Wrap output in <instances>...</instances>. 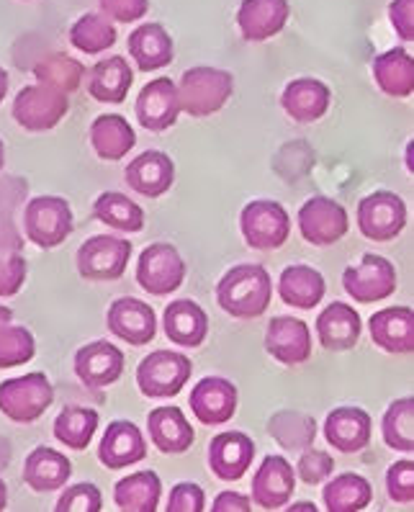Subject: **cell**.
<instances>
[{
    "mask_svg": "<svg viewBox=\"0 0 414 512\" xmlns=\"http://www.w3.org/2000/svg\"><path fill=\"white\" fill-rule=\"evenodd\" d=\"M358 227L373 242H389L407 227V206L391 191H373L358 204Z\"/></svg>",
    "mask_w": 414,
    "mask_h": 512,
    "instance_id": "10",
    "label": "cell"
},
{
    "mask_svg": "<svg viewBox=\"0 0 414 512\" xmlns=\"http://www.w3.org/2000/svg\"><path fill=\"white\" fill-rule=\"evenodd\" d=\"M93 217L108 227L119 229V232H129V235L142 232L144 222H147L142 206L116 191H106L98 196L96 204H93Z\"/></svg>",
    "mask_w": 414,
    "mask_h": 512,
    "instance_id": "37",
    "label": "cell"
},
{
    "mask_svg": "<svg viewBox=\"0 0 414 512\" xmlns=\"http://www.w3.org/2000/svg\"><path fill=\"white\" fill-rule=\"evenodd\" d=\"M371 415L360 407H337L324 420V438L340 453H360L371 443Z\"/></svg>",
    "mask_w": 414,
    "mask_h": 512,
    "instance_id": "21",
    "label": "cell"
},
{
    "mask_svg": "<svg viewBox=\"0 0 414 512\" xmlns=\"http://www.w3.org/2000/svg\"><path fill=\"white\" fill-rule=\"evenodd\" d=\"M322 500L330 512H358L371 505L373 489L360 474H340L324 487Z\"/></svg>",
    "mask_w": 414,
    "mask_h": 512,
    "instance_id": "38",
    "label": "cell"
},
{
    "mask_svg": "<svg viewBox=\"0 0 414 512\" xmlns=\"http://www.w3.org/2000/svg\"><path fill=\"white\" fill-rule=\"evenodd\" d=\"M85 67L83 62H78L75 57L70 55H60V52H54V55H47L44 60H39L34 65V78L44 85H52L57 91L62 93H75L83 83Z\"/></svg>",
    "mask_w": 414,
    "mask_h": 512,
    "instance_id": "41",
    "label": "cell"
},
{
    "mask_svg": "<svg viewBox=\"0 0 414 512\" xmlns=\"http://www.w3.org/2000/svg\"><path fill=\"white\" fill-rule=\"evenodd\" d=\"M188 404H191V412L198 422L224 425V422L232 420L234 410H237V386L222 376H206L193 386Z\"/></svg>",
    "mask_w": 414,
    "mask_h": 512,
    "instance_id": "14",
    "label": "cell"
},
{
    "mask_svg": "<svg viewBox=\"0 0 414 512\" xmlns=\"http://www.w3.org/2000/svg\"><path fill=\"white\" fill-rule=\"evenodd\" d=\"M242 237L255 250H278L291 235L288 211L273 199H255L240 214Z\"/></svg>",
    "mask_w": 414,
    "mask_h": 512,
    "instance_id": "7",
    "label": "cell"
},
{
    "mask_svg": "<svg viewBox=\"0 0 414 512\" xmlns=\"http://www.w3.org/2000/svg\"><path fill=\"white\" fill-rule=\"evenodd\" d=\"M24 247V240L16 232L11 219L0 217V253H21Z\"/></svg>",
    "mask_w": 414,
    "mask_h": 512,
    "instance_id": "52",
    "label": "cell"
},
{
    "mask_svg": "<svg viewBox=\"0 0 414 512\" xmlns=\"http://www.w3.org/2000/svg\"><path fill=\"white\" fill-rule=\"evenodd\" d=\"M186 281V260L168 242L144 247L137 263V284L152 296H168Z\"/></svg>",
    "mask_w": 414,
    "mask_h": 512,
    "instance_id": "9",
    "label": "cell"
},
{
    "mask_svg": "<svg viewBox=\"0 0 414 512\" xmlns=\"http://www.w3.org/2000/svg\"><path fill=\"white\" fill-rule=\"evenodd\" d=\"M8 96V73L0 67V103Z\"/></svg>",
    "mask_w": 414,
    "mask_h": 512,
    "instance_id": "53",
    "label": "cell"
},
{
    "mask_svg": "<svg viewBox=\"0 0 414 512\" xmlns=\"http://www.w3.org/2000/svg\"><path fill=\"white\" fill-rule=\"evenodd\" d=\"M168 512H204L206 510V494L204 489L193 482L175 484L168 497Z\"/></svg>",
    "mask_w": 414,
    "mask_h": 512,
    "instance_id": "47",
    "label": "cell"
},
{
    "mask_svg": "<svg viewBox=\"0 0 414 512\" xmlns=\"http://www.w3.org/2000/svg\"><path fill=\"white\" fill-rule=\"evenodd\" d=\"M175 88H178L180 111H186L188 116H196V119H206L227 106L234 91V78L227 70L201 65L186 70L180 85Z\"/></svg>",
    "mask_w": 414,
    "mask_h": 512,
    "instance_id": "2",
    "label": "cell"
},
{
    "mask_svg": "<svg viewBox=\"0 0 414 512\" xmlns=\"http://www.w3.org/2000/svg\"><path fill=\"white\" fill-rule=\"evenodd\" d=\"M273 296V281L258 263L229 268L216 286V302L234 320H255L265 314Z\"/></svg>",
    "mask_w": 414,
    "mask_h": 512,
    "instance_id": "1",
    "label": "cell"
},
{
    "mask_svg": "<svg viewBox=\"0 0 414 512\" xmlns=\"http://www.w3.org/2000/svg\"><path fill=\"white\" fill-rule=\"evenodd\" d=\"M88 93L101 103H121L134 83V73L124 57H106L85 70Z\"/></svg>",
    "mask_w": 414,
    "mask_h": 512,
    "instance_id": "31",
    "label": "cell"
},
{
    "mask_svg": "<svg viewBox=\"0 0 414 512\" xmlns=\"http://www.w3.org/2000/svg\"><path fill=\"white\" fill-rule=\"evenodd\" d=\"M75 374L90 389H103L124 374V353L114 343H88L75 353Z\"/></svg>",
    "mask_w": 414,
    "mask_h": 512,
    "instance_id": "17",
    "label": "cell"
},
{
    "mask_svg": "<svg viewBox=\"0 0 414 512\" xmlns=\"http://www.w3.org/2000/svg\"><path fill=\"white\" fill-rule=\"evenodd\" d=\"M70 109L67 93L57 91L52 85L36 83L21 88L13 101V119L26 132H49L65 119Z\"/></svg>",
    "mask_w": 414,
    "mask_h": 512,
    "instance_id": "5",
    "label": "cell"
},
{
    "mask_svg": "<svg viewBox=\"0 0 414 512\" xmlns=\"http://www.w3.org/2000/svg\"><path fill=\"white\" fill-rule=\"evenodd\" d=\"M8 322H13V312L8 307H0V327L8 325Z\"/></svg>",
    "mask_w": 414,
    "mask_h": 512,
    "instance_id": "54",
    "label": "cell"
},
{
    "mask_svg": "<svg viewBox=\"0 0 414 512\" xmlns=\"http://www.w3.org/2000/svg\"><path fill=\"white\" fill-rule=\"evenodd\" d=\"M373 78L386 96L407 98L414 91V60L407 49L394 47L373 60Z\"/></svg>",
    "mask_w": 414,
    "mask_h": 512,
    "instance_id": "32",
    "label": "cell"
},
{
    "mask_svg": "<svg viewBox=\"0 0 414 512\" xmlns=\"http://www.w3.org/2000/svg\"><path fill=\"white\" fill-rule=\"evenodd\" d=\"M381 428H384L386 446L394 448V451L412 453L414 451V399L412 397L396 399L389 410H386Z\"/></svg>",
    "mask_w": 414,
    "mask_h": 512,
    "instance_id": "42",
    "label": "cell"
},
{
    "mask_svg": "<svg viewBox=\"0 0 414 512\" xmlns=\"http://www.w3.org/2000/svg\"><path fill=\"white\" fill-rule=\"evenodd\" d=\"M6 502H8V489H6V482L0 479V512L6 510Z\"/></svg>",
    "mask_w": 414,
    "mask_h": 512,
    "instance_id": "55",
    "label": "cell"
},
{
    "mask_svg": "<svg viewBox=\"0 0 414 512\" xmlns=\"http://www.w3.org/2000/svg\"><path fill=\"white\" fill-rule=\"evenodd\" d=\"M324 276L309 266H288L278 281V294L288 307L314 309L324 299Z\"/></svg>",
    "mask_w": 414,
    "mask_h": 512,
    "instance_id": "34",
    "label": "cell"
},
{
    "mask_svg": "<svg viewBox=\"0 0 414 512\" xmlns=\"http://www.w3.org/2000/svg\"><path fill=\"white\" fill-rule=\"evenodd\" d=\"M26 281V260L18 253H0V296H16Z\"/></svg>",
    "mask_w": 414,
    "mask_h": 512,
    "instance_id": "48",
    "label": "cell"
},
{
    "mask_svg": "<svg viewBox=\"0 0 414 512\" xmlns=\"http://www.w3.org/2000/svg\"><path fill=\"white\" fill-rule=\"evenodd\" d=\"M54 389L44 374H26L0 384V412L18 425H31L52 407Z\"/></svg>",
    "mask_w": 414,
    "mask_h": 512,
    "instance_id": "3",
    "label": "cell"
},
{
    "mask_svg": "<svg viewBox=\"0 0 414 512\" xmlns=\"http://www.w3.org/2000/svg\"><path fill=\"white\" fill-rule=\"evenodd\" d=\"M255 458V443L240 430L216 435L209 443V466L216 479L222 482H240Z\"/></svg>",
    "mask_w": 414,
    "mask_h": 512,
    "instance_id": "19",
    "label": "cell"
},
{
    "mask_svg": "<svg viewBox=\"0 0 414 512\" xmlns=\"http://www.w3.org/2000/svg\"><path fill=\"white\" fill-rule=\"evenodd\" d=\"M386 492L396 505H412L414 502V464L412 461H396L386 471Z\"/></svg>",
    "mask_w": 414,
    "mask_h": 512,
    "instance_id": "45",
    "label": "cell"
},
{
    "mask_svg": "<svg viewBox=\"0 0 414 512\" xmlns=\"http://www.w3.org/2000/svg\"><path fill=\"white\" fill-rule=\"evenodd\" d=\"M6 165V147H3V139H0V170Z\"/></svg>",
    "mask_w": 414,
    "mask_h": 512,
    "instance_id": "57",
    "label": "cell"
},
{
    "mask_svg": "<svg viewBox=\"0 0 414 512\" xmlns=\"http://www.w3.org/2000/svg\"><path fill=\"white\" fill-rule=\"evenodd\" d=\"M98 6L106 19H114L119 24H134L147 13L150 0H98Z\"/></svg>",
    "mask_w": 414,
    "mask_h": 512,
    "instance_id": "49",
    "label": "cell"
},
{
    "mask_svg": "<svg viewBox=\"0 0 414 512\" xmlns=\"http://www.w3.org/2000/svg\"><path fill=\"white\" fill-rule=\"evenodd\" d=\"M265 350L283 366H299L312 356V332L296 317H273L265 332Z\"/></svg>",
    "mask_w": 414,
    "mask_h": 512,
    "instance_id": "15",
    "label": "cell"
},
{
    "mask_svg": "<svg viewBox=\"0 0 414 512\" xmlns=\"http://www.w3.org/2000/svg\"><path fill=\"white\" fill-rule=\"evenodd\" d=\"M332 93L322 80L296 78L283 88L281 106L299 124H312L330 111Z\"/></svg>",
    "mask_w": 414,
    "mask_h": 512,
    "instance_id": "24",
    "label": "cell"
},
{
    "mask_svg": "<svg viewBox=\"0 0 414 512\" xmlns=\"http://www.w3.org/2000/svg\"><path fill=\"white\" fill-rule=\"evenodd\" d=\"M90 142L101 160H121L137 145L134 129L119 114H103L90 124Z\"/></svg>",
    "mask_w": 414,
    "mask_h": 512,
    "instance_id": "33",
    "label": "cell"
},
{
    "mask_svg": "<svg viewBox=\"0 0 414 512\" xmlns=\"http://www.w3.org/2000/svg\"><path fill=\"white\" fill-rule=\"evenodd\" d=\"M175 181V165L165 152L144 150L126 165V183L144 199H157L168 193Z\"/></svg>",
    "mask_w": 414,
    "mask_h": 512,
    "instance_id": "22",
    "label": "cell"
},
{
    "mask_svg": "<svg viewBox=\"0 0 414 512\" xmlns=\"http://www.w3.org/2000/svg\"><path fill=\"white\" fill-rule=\"evenodd\" d=\"M371 340L386 353H412L414 350V312L409 307L381 309L368 322Z\"/></svg>",
    "mask_w": 414,
    "mask_h": 512,
    "instance_id": "25",
    "label": "cell"
},
{
    "mask_svg": "<svg viewBox=\"0 0 414 512\" xmlns=\"http://www.w3.org/2000/svg\"><path fill=\"white\" fill-rule=\"evenodd\" d=\"M342 289L348 291L353 302H384L396 291V271L391 260L371 253L363 255L358 266L342 273Z\"/></svg>",
    "mask_w": 414,
    "mask_h": 512,
    "instance_id": "11",
    "label": "cell"
},
{
    "mask_svg": "<svg viewBox=\"0 0 414 512\" xmlns=\"http://www.w3.org/2000/svg\"><path fill=\"white\" fill-rule=\"evenodd\" d=\"M299 229L309 245L327 247L348 235L350 219L345 206L324 196H314L299 209Z\"/></svg>",
    "mask_w": 414,
    "mask_h": 512,
    "instance_id": "12",
    "label": "cell"
},
{
    "mask_svg": "<svg viewBox=\"0 0 414 512\" xmlns=\"http://www.w3.org/2000/svg\"><path fill=\"white\" fill-rule=\"evenodd\" d=\"M36 356V340L26 327L8 325L0 327V368L24 366Z\"/></svg>",
    "mask_w": 414,
    "mask_h": 512,
    "instance_id": "43",
    "label": "cell"
},
{
    "mask_svg": "<svg viewBox=\"0 0 414 512\" xmlns=\"http://www.w3.org/2000/svg\"><path fill=\"white\" fill-rule=\"evenodd\" d=\"M162 327H165L170 343L180 345V348H198L209 335V317L191 299H178L165 307Z\"/></svg>",
    "mask_w": 414,
    "mask_h": 512,
    "instance_id": "26",
    "label": "cell"
},
{
    "mask_svg": "<svg viewBox=\"0 0 414 512\" xmlns=\"http://www.w3.org/2000/svg\"><path fill=\"white\" fill-rule=\"evenodd\" d=\"M360 330H363L360 314L345 302H332L317 320L319 343L322 348L335 350V353L353 350L360 340Z\"/></svg>",
    "mask_w": 414,
    "mask_h": 512,
    "instance_id": "28",
    "label": "cell"
},
{
    "mask_svg": "<svg viewBox=\"0 0 414 512\" xmlns=\"http://www.w3.org/2000/svg\"><path fill=\"white\" fill-rule=\"evenodd\" d=\"M178 88L170 78H155L137 98V119L147 132H165L178 121Z\"/></svg>",
    "mask_w": 414,
    "mask_h": 512,
    "instance_id": "18",
    "label": "cell"
},
{
    "mask_svg": "<svg viewBox=\"0 0 414 512\" xmlns=\"http://www.w3.org/2000/svg\"><path fill=\"white\" fill-rule=\"evenodd\" d=\"M129 55L142 73H157L173 62V39L160 24H142L129 34Z\"/></svg>",
    "mask_w": 414,
    "mask_h": 512,
    "instance_id": "30",
    "label": "cell"
},
{
    "mask_svg": "<svg viewBox=\"0 0 414 512\" xmlns=\"http://www.w3.org/2000/svg\"><path fill=\"white\" fill-rule=\"evenodd\" d=\"M294 466L283 456H265L260 469L252 476V502L263 510H278L294 497Z\"/></svg>",
    "mask_w": 414,
    "mask_h": 512,
    "instance_id": "16",
    "label": "cell"
},
{
    "mask_svg": "<svg viewBox=\"0 0 414 512\" xmlns=\"http://www.w3.org/2000/svg\"><path fill=\"white\" fill-rule=\"evenodd\" d=\"M288 0H242L237 11V26L247 42H268L278 37L288 24Z\"/></svg>",
    "mask_w": 414,
    "mask_h": 512,
    "instance_id": "20",
    "label": "cell"
},
{
    "mask_svg": "<svg viewBox=\"0 0 414 512\" xmlns=\"http://www.w3.org/2000/svg\"><path fill=\"white\" fill-rule=\"evenodd\" d=\"M98 430V412L70 404L54 420V438L72 451H85Z\"/></svg>",
    "mask_w": 414,
    "mask_h": 512,
    "instance_id": "36",
    "label": "cell"
},
{
    "mask_svg": "<svg viewBox=\"0 0 414 512\" xmlns=\"http://www.w3.org/2000/svg\"><path fill=\"white\" fill-rule=\"evenodd\" d=\"M268 433L286 451H304L317 438V422L309 415H301V412H278V415L270 417Z\"/></svg>",
    "mask_w": 414,
    "mask_h": 512,
    "instance_id": "40",
    "label": "cell"
},
{
    "mask_svg": "<svg viewBox=\"0 0 414 512\" xmlns=\"http://www.w3.org/2000/svg\"><path fill=\"white\" fill-rule=\"evenodd\" d=\"M70 474V458L47 446L34 448L24 461V482L34 492H54V489H62L70 482Z\"/></svg>",
    "mask_w": 414,
    "mask_h": 512,
    "instance_id": "29",
    "label": "cell"
},
{
    "mask_svg": "<svg viewBox=\"0 0 414 512\" xmlns=\"http://www.w3.org/2000/svg\"><path fill=\"white\" fill-rule=\"evenodd\" d=\"M132 258V240L116 235H96L78 250V273L85 281H116L126 273Z\"/></svg>",
    "mask_w": 414,
    "mask_h": 512,
    "instance_id": "8",
    "label": "cell"
},
{
    "mask_svg": "<svg viewBox=\"0 0 414 512\" xmlns=\"http://www.w3.org/2000/svg\"><path fill=\"white\" fill-rule=\"evenodd\" d=\"M70 44L83 55H101L116 44V26L103 13H85L72 24Z\"/></svg>",
    "mask_w": 414,
    "mask_h": 512,
    "instance_id": "39",
    "label": "cell"
},
{
    "mask_svg": "<svg viewBox=\"0 0 414 512\" xmlns=\"http://www.w3.org/2000/svg\"><path fill=\"white\" fill-rule=\"evenodd\" d=\"M291 510H299V512H314V510H317V507H314L312 502H296V505L291 507Z\"/></svg>",
    "mask_w": 414,
    "mask_h": 512,
    "instance_id": "56",
    "label": "cell"
},
{
    "mask_svg": "<svg viewBox=\"0 0 414 512\" xmlns=\"http://www.w3.org/2000/svg\"><path fill=\"white\" fill-rule=\"evenodd\" d=\"M332 471H335L332 456L330 453L317 451V448H309L299 458V464H296V474H299V479L304 484H322L324 479H330Z\"/></svg>",
    "mask_w": 414,
    "mask_h": 512,
    "instance_id": "46",
    "label": "cell"
},
{
    "mask_svg": "<svg viewBox=\"0 0 414 512\" xmlns=\"http://www.w3.org/2000/svg\"><path fill=\"white\" fill-rule=\"evenodd\" d=\"M26 237L42 250L62 245L72 235V209L60 196H36L24 211Z\"/></svg>",
    "mask_w": 414,
    "mask_h": 512,
    "instance_id": "6",
    "label": "cell"
},
{
    "mask_svg": "<svg viewBox=\"0 0 414 512\" xmlns=\"http://www.w3.org/2000/svg\"><path fill=\"white\" fill-rule=\"evenodd\" d=\"M147 430H150V438L157 451L170 453V456L186 453L193 446V440H196L191 422L186 420L183 410L173 407V404L152 410L150 417H147Z\"/></svg>",
    "mask_w": 414,
    "mask_h": 512,
    "instance_id": "27",
    "label": "cell"
},
{
    "mask_svg": "<svg viewBox=\"0 0 414 512\" xmlns=\"http://www.w3.org/2000/svg\"><path fill=\"white\" fill-rule=\"evenodd\" d=\"M147 446H144L142 430L129 420H114L103 433L98 458L106 469H124L144 461Z\"/></svg>",
    "mask_w": 414,
    "mask_h": 512,
    "instance_id": "23",
    "label": "cell"
},
{
    "mask_svg": "<svg viewBox=\"0 0 414 512\" xmlns=\"http://www.w3.org/2000/svg\"><path fill=\"white\" fill-rule=\"evenodd\" d=\"M193 374V363L175 350H155L137 368V386L147 399H173L183 392Z\"/></svg>",
    "mask_w": 414,
    "mask_h": 512,
    "instance_id": "4",
    "label": "cell"
},
{
    "mask_svg": "<svg viewBox=\"0 0 414 512\" xmlns=\"http://www.w3.org/2000/svg\"><path fill=\"white\" fill-rule=\"evenodd\" d=\"M250 497L240 492H222L216 494L214 505H211V512H250L252 510Z\"/></svg>",
    "mask_w": 414,
    "mask_h": 512,
    "instance_id": "51",
    "label": "cell"
},
{
    "mask_svg": "<svg viewBox=\"0 0 414 512\" xmlns=\"http://www.w3.org/2000/svg\"><path fill=\"white\" fill-rule=\"evenodd\" d=\"M57 512H101L103 510V494L96 484H75L65 489L57 500Z\"/></svg>",
    "mask_w": 414,
    "mask_h": 512,
    "instance_id": "44",
    "label": "cell"
},
{
    "mask_svg": "<svg viewBox=\"0 0 414 512\" xmlns=\"http://www.w3.org/2000/svg\"><path fill=\"white\" fill-rule=\"evenodd\" d=\"M108 330L129 345H147L155 340L157 317L150 304L139 302L134 296H121L108 307Z\"/></svg>",
    "mask_w": 414,
    "mask_h": 512,
    "instance_id": "13",
    "label": "cell"
},
{
    "mask_svg": "<svg viewBox=\"0 0 414 512\" xmlns=\"http://www.w3.org/2000/svg\"><path fill=\"white\" fill-rule=\"evenodd\" d=\"M389 21L404 42H414V0H391Z\"/></svg>",
    "mask_w": 414,
    "mask_h": 512,
    "instance_id": "50",
    "label": "cell"
},
{
    "mask_svg": "<svg viewBox=\"0 0 414 512\" xmlns=\"http://www.w3.org/2000/svg\"><path fill=\"white\" fill-rule=\"evenodd\" d=\"M162 484L155 471L124 476L114 487V502L124 512H155L160 507Z\"/></svg>",
    "mask_w": 414,
    "mask_h": 512,
    "instance_id": "35",
    "label": "cell"
}]
</instances>
